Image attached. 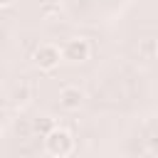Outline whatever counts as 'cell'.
<instances>
[{"mask_svg":"<svg viewBox=\"0 0 158 158\" xmlns=\"http://www.w3.org/2000/svg\"><path fill=\"white\" fill-rule=\"evenodd\" d=\"M72 148H74V138H72V133L64 131V128H59V126L44 136V151H47L49 156H54V158H64V156H69Z\"/></svg>","mask_w":158,"mask_h":158,"instance_id":"obj_1","label":"cell"},{"mask_svg":"<svg viewBox=\"0 0 158 158\" xmlns=\"http://www.w3.org/2000/svg\"><path fill=\"white\" fill-rule=\"evenodd\" d=\"M59 52H62V59H67V62H72V64H81V62L89 59L91 44H89V40H84V37H74V40L64 42Z\"/></svg>","mask_w":158,"mask_h":158,"instance_id":"obj_2","label":"cell"},{"mask_svg":"<svg viewBox=\"0 0 158 158\" xmlns=\"http://www.w3.org/2000/svg\"><path fill=\"white\" fill-rule=\"evenodd\" d=\"M32 62H35L37 69L52 72V69L62 62V52H59V47H54V44H40V47L32 52Z\"/></svg>","mask_w":158,"mask_h":158,"instance_id":"obj_3","label":"cell"},{"mask_svg":"<svg viewBox=\"0 0 158 158\" xmlns=\"http://www.w3.org/2000/svg\"><path fill=\"white\" fill-rule=\"evenodd\" d=\"M84 104V91L79 86H64L59 91V106L67 109V111H77L79 106Z\"/></svg>","mask_w":158,"mask_h":158,"instance_id":"obj_4","label":"cell"},{"mask_svg":"<svg viewBox=\"0 0 158 158\" xmlns=\"http://www.w3.org/2000/svg\"><path fill=\"white\" fill-rule=\"evenodd\" d=\"M57 128V123H54V118L52 116H37V118H32V131L40 136V138H44L49 131H54Z\"/></svg>","mask_w":158,"mask_h":158,"instance_id":"obj_5","label":"cell"},{"mask_svg":"<svg viewBox=\"0 0 158 158\" xmlns=\"http://www.w3.org/2000/svg\"><path fill=\"white\" fill-rule=\"evenodd\" d=\"M27 96H30V89H27V86H22V89H15V91H12V101H17V104L27 101Z\"/></svg>","mask_w":158,"mask_h":158,"instance_id":"obj_6","label":"cell"},{"mask_svg":"<svg viewBox=\"0 0 158 158\" xmlns=\"http://www.w3.org/2000/svg\"><path fill=\"white\" fill-rule=\"evenodd\" d=\"M138 158H158V156H156V153H153V151H143V153H141V156H138Z\"/></svg>","mask_w":158,"mask_h":158,"instance_id":"obj_7","label":"cell"},{"mask_svg":"<svg viewBox=\"0 0 158 158\" xmlns=\"http://www.w3.org/2000/svg\"><path fill=\"white\" fill-rule=\"evenodd\" d=\"M12 2H15V0H0V7H10Z\"/></svg>","mask_w":158,"mask_h":158,"instance_id":"obj_8","label":"cell"}]
</instances>
